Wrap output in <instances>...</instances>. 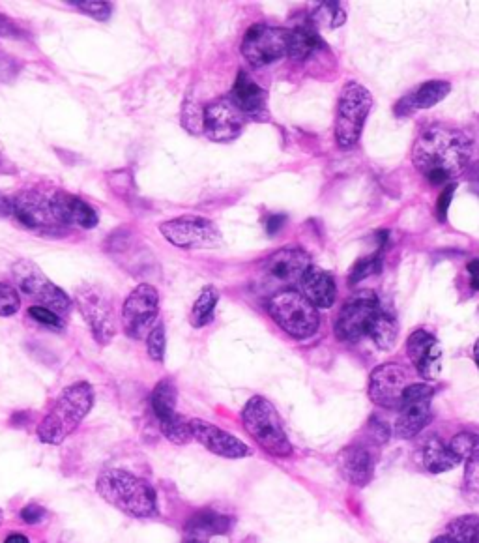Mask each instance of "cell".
Here are the masks:
<instances>
[{
	"instance_id": "cell-2",
	"label": "cell",
	"mask_w": 479,
	"mask_h": 543,
	"mask_svg": "<svg viewBox=\"0 0 479 543\" xmlns=\"http://www.w3.org/2000/svg\"><path fill=\"white\" fill-rule=\"evenodd\" d=\"M94 397L90 382L79 381L66 386L36 429L38 439L45 444L66 441L92 411Z\"/></svg>"
},
{
	"instance_id": "cell-12",
	"label": "cell",
	"mask_w": 479,
	"mask_h": 543,
	"mask_svg": "<svg viewBox=\"0 0 479 543\" xmlns=\"http://www.w3.org/2000/svg\"><path fill=\"white\" fill-rule=\"evenodd\" d=\"M160 315V293L154 285H137L122 306V330L131 339H143L150 334Z\"/></svg>"
},
{
	"instance_id": "cell-43",
	"label": "cell",
	"mask_w": 479,
	"mask_h": 543,
	"mask_svg": "<svg viewBox=\"0 0 479 543\" xmlns=\"http://www.w3.org/2000/svg\"><path fill=\"white\" fill-rule=\"evenodd\" d=\"M457 190V184H446V188L442 190V193L438 195V203H436V218L442 223L448 221V210H450L451 201H453V195Z\"/></svg>"
},
{
	"instance_id": "cell-23",
	"label": "cell",
	"mask_w": 479,
	"mask_h": 543,
	"mask_svg": "<svg viewBox=\"0 0 479 543\" xmlns=\"http://www.w3.org/2000/svg\"><path fill=\"white\" fill-rule=\"evenodd\" d=\"M451 92L450 81L444 79H431L421 83L420 87L412 90L407 96H403L395 105L397 117H408L420 109H431L436 103L446 100Z\"/></svg>"
},
{
	"instance_id": "cell-21",
	"label": "cell",
	"mask_w": 479,
	"mask_h": 543,
	"mask_svg": "<svg viewBox=\"0 0 479 543\" xmlns=\"http://www.w3.org/2000/svg\"><path fill=\"white\" fill-rule=\"evenodd\" d=\"M337 465L343 478L356 487H365L375 474V457L371 454V448L360 442L350 444L337 455Z\"/></svg>"
},
{
	"instance_id": "cell-41",
	"label": "cell",
	"mask_w": 479,
	"mask_h": 543,
	"mask_svg": "<svg viewBox=\"0 0 479 543\" xmlns=\"http://www.w3.org/2000/svg\"><path fill=\"white\" fill-rule=\"evenodd\" d=\"M29 317L34 323L42 324L49 330H57V332L64 330V319L57 313H53L51 309L32 306V308H29Z\"/></svg>"
},
{
	"instance_id": "cell-24",
	"label": "cell",
	"mask_w": 479,
	"mask_h": 543,
	"mask_svg": "<svg viewBox=\"0 0 479 543\" xmlns=\"http://www.w3.org/2000/svg\"><path fill=\"white\" fill-rule=\"evenodd\" d=\"M233 529V519L229 515L214 510H201L191 515L184 529V543H210L212 538L223 536Z\"/></svg>"
},
{
	"instance_id": "cell-11",
	"label": "cell",
	"mask_w": 479,
	"mask_h": 543,
	"mask_svg": "<svg viewBox=\"0 0 479 543\" xmlns=\"http://www.w3.org/2000/svg\"><path fill=\"white\" fill-rule=\"evenodd\" d=\"M12 216L19 225L36 235L60 236L66 231L51 210V195L42 191H19L12 197Z\"/></svg>"
},
{
	"instance_id": "cell-37",
	"label": "cell",
	"mask_w": 479,
	"mask_h": 543,
	"mask_svg": "<svg viewBox=\"0 0 479 543\" xmlns=\"http://www.w3.org/2000/svg\"><path fill=\"white\" fill-rule=\"evenodd\" d=\"M146 349H148V356L156 364H163L165 349H167V338H165V326L160 321L154 324V328L146 336Z\"/></svg>"
},
{
	"instance_id": "cell-20",
	"label": "cell",
	"mask_w": 479,
	"mask_h": 543,
	"mask_svg": "<svg viewBox=\"0 0 479 543\" xmlns=\"http://www.w3.org/2000/svg\"><path fill=\"white\" fill-rule=\"evenodd\" d=\"M407 354L425 381H435L442 371V347L435 334L416 330L407 341Z\"/></svg>"
},
{
	"instance_id": "cell-27",
	"label": "cell",
	"mask_w": 479,
	"mask_h": 543,
	"mask_svg": "<svg viewBox=\"0 0 479 543\" xmlns=\"http://www.w3.org/2000/svg\"><path fill=\"white\" fill-rule=\"evenodd\" d=\"M421 457H423V467L433 474L448 472L459 465V459L451 454L450 446L438 437H431L423 444Z\"/></svg>"
},
{
	"instance_id": "cell-53",
	"label": "cell",
	"mask_w": 479,
	"mask_h": 543,
	"mask_svg": "<svg viewBox=\"0 0 479 543\" xmlns=\"http://www.w3.org/2000/svg\"><path fill=\"white\" fill-rule=\"evenodd\" d=\"M472 190L476 195H479V175H474V182H472Z\"/></svg>"
},
{
	"instance_id": "cell-39",
	"label": "cell",
	"mask_w": 479,
	"mask_h": 543,
	"mask_svg": "<svg viewBox=\"0 0 479 543\" xmlns=\"http://www.w3.org/2000/svg\"><path fill=\"white\" fill-rule=\"evenodd\" d=\"M182 126L193 135L203 133L204 107H201L197 102H193V100H186L184 107H182Z\"/></svg>"
},
{
	"instance_id": "cell-18",
	"label": "cell",
	"mask_w": 479,
	"mask_h": 543,
	"mask_svg": "<svg viewBox=\"0 0 479 543\" xmlns=\"http://www.w3.org/2000/svg\"><path fill=\"white\" fill-rule=\"evenodd\" d=\"M51 210L66 231L72 227L94 229L100 221L94 206L87 203L85 199L68 193V191H53L51 193Z\"/></svg>"
},
{
	"instance_id": "cell-14",
	"label": "cell",
	"mask_w": 479,
	"mask_h": 543,
	"mask_svg": "<svg viewBox=\"0 0 479 543\" xmlns=\"http://www.w3.org/2000/svg\"><path fill=\"white\" fill-rule=\"evenodd\" d=\"M289 29L272 25H253L242 40V55L253 68H264L287 57Z\"/></svg>"
},
{
	"instance_id": "cell-9",
	"label": "cell",
	"mask_w": 479,
	"mask_h": 543,
	"mask_svg": "<svg viewBox=\"0 0 479 543\" xmlns=\"http://www.w3.org/2000/svg\"><path fill=\"white\" fill-rule=\"evenodd\" d=\"M160 233L180 250H216L223 244L218 225L203 216H180L160 223Z\"/></svg>"
},
{
	"instance_id": "cell-38",
	"label": "cell",
	"mask_w": 479,
	"mask_h": 543,
	"mask_svg": "<svg viewBox=\"0 0 479 543\" xmlns=\"http://www.w3.org/2000/svg\"><path fill=\"white\" fill-rule=\"evenodd\" d=\"M107 184H109L111 191H113L117 197H120V199H124V201H128L131 195H133V191H135L133 175H131L128 169H118V171L109 173V175H107Z\"/></svg>"
},
{
	"instance_id": "cell-15",
	"label": "cell",
	"mask_w": 479,
	"mask_h": 543,
	"mask_svg": "<svg viewBox=\"0 0 479 543\" xmlns=\"http://www.w3.org/2000/svg\"><path fill=\"white\" fill-rule=\"evenodd\" d=\"M408 371L397 362L375 367L369 377V399L380 407L395 411L401 407L405 390L410 386Z\"/></svg>"
},
{
	"instance_id": "cell-3",
	"label": "cell",
	"mask_w": 479,
	"mask_h": 543,
	"mask_svg": "<svg viewBox=\"0 0 479 543\" xmlns=\"http://www.w3.org/2000/svg\"><path fill=\"white\" fill-rule=\"evenodd\" d=\"M96 491L107 504L130 517L145 519L158 514L154 487L128 470H103L98 476Z\"/></svg>"
},
{
	"instance_id": "cell-13",
	"label": "cell",
	"mask_w": 479,
	"mask_h": 543,
	"mask_svg": "<svg viewBox=\"0 0 479 543\" xmlns=\"http://www.w3.org/2000/svg\"><path fill=\"white\" fill-rule=\"evenodd\" d=\"M435 396V388L427 382H412L405 390L401 407L397 409L395 420V435L399 439H414L418 437L425 426L431 422V403Z\"/></svg>"
},
{
	"instance_id": "cell-48",
	"label": "cell",
	"mask_w": 479,
	"mask_h": 543,
	"mask_svg": "<svg viewBox=\"0 0 479 543\" xmlns=\"http://www.w3.org/2000/svg\"><path fill=\"white\" fill-rule=\"evenodd\" d=\"M285 221H287V216H285V214H274V216H270V218H268V223H266L268 235H277V233L283 229Z\"/></svg>"
},
{
	"instance_id": "cell-51",
	"label": "cell",
	"mask_w": 479,
	"mask_h": 543,
	"mask_svg": "<svg viewBox=\"0 0 479 543\" xmlns=\"http://www.w3.org/2000/svg\"><path fill=\"white\" fill-rule=\"evenodd\" d=\"M4 543H30L29 538L27 536H23V534H10L8 538H6V542Z\"/></svg>"
},
{
	"instance_id": "cell-55",
	"label": "cell",
	"mask_w": 479,
	"mask_h": 543,
	"mask_svg": "<svg viewBox=\"0 0 479 543\" xmlns=\"http://www.w3.org/2000/svg\"><path fill=\"white\" fill-rule=\"evenodd\" d=\"M0 523H2V510H0Z\"/></svg>"
},
{
	"instance_id": "cell-6",
	"label": "cell",
	"mask_w": 479,
	"mask_h": 543,
	"mask_svg": "<svg viewBox=\"0 0 479 543\" xmlns=\"http://www.w3.org/2000/svg\"><path fill=\"white\" fill-rule=\"evenodd\" d=\"M373 109V96L358 81H347L339 94L335 115V143L352 148L362 137L365 120Z\"/></svg>"
},
{
	"instance_id": "cell-17",
	"label": "cell",
	"mask_w": 479,
	"mask_h": 543,
	"mask_svg": "<svg viewBox=\"0 0 479 543\" xmlns=\"http://www.w3.org/2000/svg\"><path fill=\"white\" fill-rule=\"evenodd\" d=\"M189 426H191L193 439L203 444L204 448L212 454L225 457V459H242L251 454V448L247 444L210 422L195 418V420H189Z\"/></svg>"
},
{
	"instance_id": "cell-31",
	"label": "cell",
	"mask_w": 479,
	"mask_h": 543,
	"mask_svg": "<svg viewBox=\"0 0 479 543\" xmlns=\"http://www.w3.org/2000/svg\"><path fill=\"white\" fill-rule=\"evenodd\" d=\"M446 536L453 543H479V517L478 515H463L453 519Z\"/></svg>"
},
{
	"instance_id": "cell-35",
	"label": "cell",
	"mask_w": 479,
	"mask_h": 543,
	"mask_svg": "<svg viewBox=\"0 0 479 543\" xmlns=\"http://www.w3.org/2000/svg\"><path fill=\"white\" fill-rule=\"evenodd\" d=\"M382 270V250L375 251L373 255H367L360 261H356V265L352 266L349 274L350 285H358L373 274H378Z\"/></svg>"
},
{
	"instance_id": "cell-52",
	"label": "cell",
	"mask_w": 479,
	"mask_h": 543,
	"mask_svg": "<svg viewBox=\"0 0 479 543\" xmlns=\"http://www.w3.org/2000/svg\"><path fill=\"white\" fill-rule=\"evenodd\" d=\"M474 362H476V366L479 369V338L476 341V345H474Z\"/></svg>"
},
{
	"instance_id": "cell-25",
	"label": "cell",
	"mask_w": 479,
	"mask_h": 543,
	"mask_svg": "<svg viewBox=\"0 0 479 543\" xmlns=\"http://www.w3.org/2000/svg\"><path fill=\"white\" fill-rule=\"evenodd\" d=\"M300 287L305 298L317 309H330L335 304L337 298V283L334 276L320 268V266H309L302 279Z\"/></svg>"
},
{
	"instance_id": "cell-8",
	"label": "cell",
	"mask_w": 479,
	"mask_h": 543,
	"mask_svg": "<svg viewBox=\"0 0 479 543\" xmlns=\"http://www.w3.org/2000/svg\"><path fill=\"white\" fill-rule=\"evenodd\" d=\"M15 285L21 293L29 296L40 308L51 309L62 319L72 311V298L60 289L57 283L45 276L44 270L32 261H19L12 268Z\"/></svg>"
},
{
	"instance_id": "cell-47",
	"label": "cell",
	"mask_w": 479,
	"mask_h": 543,
	"mask_svg": "<svg viewBox=\"0 0 479 543\" xmlns=\"http://www.w3.org/2000/svg\"><path fill=\"white\" fill-rule=\"evenodd\" d=\"M19 515H21V519H23L27 525H38V523H42L45 517H47V512H45V508H42L40 504L32 502V504H27Z\"/></svg>"
},
{
	"instance_id": "cell-45",
	"label": "cell",
	"mask_w": 479,
	"mask_h": 543,
	"mask_svg": "<svg viewBox=\"0 0 479 543\" xmlns=\"http://www.w3.org/2000/svg\"><path fill=\"white\" fill-rule=\"evenodd\" d=\"M0 38H12V40H23L27 38V32L21 29L17 23H15L12 17L8 15L0 14Z\"/></svg>"
},
{
	"instance_id": "cell-28",
	"label": "cell",
	"mask_w": 479,
	"mask_h": 543,
	"mask_svg": "<svg viewBox=\"0 0 479 543\" xmlns=\"http://www.w3.org/2000/svg\"><path fill=\"white\" fill-rule=\"evenodd\" d=\"M176 403H178V390H176L175 381L161 379L150 394V409L154 412L158 424L175 416Z\"/></svg>"
},
{
	"instance_id": "cell-54",
	"label": "cell",
	"mask_w": 479,
	"mask_h": 543,
	"mask_svg": "<svg viewBox=\"0 0 479 543\" xmlns=\"http://www.w3.org/2000/svg\"><path fill=\"white\" fill-rule=\"evenodd\" d=\"M433 543H453V542H451L450 538H448L446 534H442L440 538H436V540H433Z\"/></svg>"
},
{
	"instance_id": "cell-1",
	"label": "cell",
	"mask_w": 479,
	"mask_h": 543,
	"mask_svg": "<svg viewBox=\"0 0 479 543\" xmlns=\"http://www.w3.org/2000/svg\"><path fill=\"white\" fill-rule=\"evenodd\" d=\"M470 158V139L448 124L423 128L412 148V162L431 184H450L451 178L465 171Z\"/></svg>"
},
{
	"instance_id": "cell-29",
	"label": "cell",
	"mask_w": 479,
	"mask_h": 543,
	"mask_svg": "<svg viewBox=\"0 0 479 543\" xmlns=\"http://www.w3.org/2000/svg\"><path fill=\"white\" fill-rule=\"evenodd\" d=\"M397 334H399V324L392 313L382 306L375 323L369 330V338L373 339V343L380 351H392L397 343Z\"/></svg>"
},
{
	"instance_id": "cell-33",
	"label": "cell",
	"mask_w": 479,
	"mask_h": 543,
	"mask_svg": "<svg viewBox=\"0 0 479 543\" xmlns=\"http://www.w3.org/2000/svg\"><path fill=\"white\" fill-rule=\"evenodd\" d=\"M161 433L165 435L167 441L173 444H188L193 435H191V426L189 420H186L182 414L176 412L175 416H171L169 420L160 422Z\"/></svg>"
},
{
	"instance_id": "cell-10",
	"label": "cell",
	"mask_w": 479,
	"mask_h": 543,
	"mask_svg": "<svg viewBox=\"0 0 479 543\" xmlns=\"http://www.w3.org/2000/svg\"><path fill=\"white\" fill-rule=\"evenodd\" d=\"M382 309L380 298L373 291H356L339 311L335 334L341 341L356 343L369 336V330Z\"/></svg>"
},
{
	"instance_id": "cell-42",
	"label": "cell",
	"mask_w": 479,
	"mask_h": 543,
	"mask_svg": "<svg viewBox=\"0 0 479 543\" xmlns=\"http://www.w3.org/2000/svg\"><path fill=\"white\" fill-rule=\"evenodd\" d=\"M21 70H23L21 60L6 51H0V83H12L19 77Z\"/></svg>"
},
{
	"instance_id": "cell-32",
	"label": "cell",
	"mask_w": 479,
	"mask_h": 543,
	"mask_svg": "<svg viewBox=\"0 0 479 543\" xmlns=\"http://www.w3.org/2000/svg\"><path fill=\"white\" fill-rule=\"evenodd\" d=\"M347 21V14L341 10L337 2H322L315 12L311 14V23L317 27H326V29H337Z\"/></svg>"
},
{
	"instance_id": "cell-44",
	"label": "cell",
	"mask_w": 479,
	"mask_h": 543,
	"mask_svg": "<svg viewBox=\"0 0 479 543\" xmlns=\"http://www.w3.org/2000/svg\"><path fill=\"white\" fill-rule=\"evenodd\" d=\"M465 489L470 495L479 497V454L466 461Z\"/></svg>"
},
{
	"instance_id": "cell-22",
	"label": "cell",
	"mask_w": 479,
	"mask_h": 543,
	"mask_svg": "<svg viewBox=\"0 0 479 543\" xmlns=\"http://www.w3.org/2000/svg\"><path fill=\"white\" fill-rule=\"evenodd\" d=\"M311 266L309 253L300 246H285L281 250L274 251L266 261V272L277 281H298L302 279L307 268Z\"/></svg>"
},
{
	"instance_id": "cell-4",
	"label": "cell",
	"mask_w": 479,
	"mask_h": 543,
	"mask_svg": "<svg viewBox=\"0 0 479 543\" xmlns=\"http://www.w3.org/2000/svg\"><path fill=\"white\" fill-rule=\"evenodd\" d=\"M242 424L247 435L272 457H289L292 444L279 420L276 407L262 396H253L242 411Z\"/></svg>"
},
{
	"instance_id": "cell-46",
	"label": "cell",
	"mask_w": 479,
	"mask_h": 543,
	"mask_svg": "<svg viewBox=\"0 0 479 543\" xmlns=\"http://www.w3.org/2000/svg\"><path fill=\"white\" fill-rule=\"evenodd\" d=\"M367 429H369V437H371L373 444H386L390 439V427L386 426V422H380L377 418H373L369 422Z\"/></svg>"
},
{
	"instance_id": "cell-50",
	"label": "cell",
	"mask_w": 479,
	"mask_h": 543,
	"mask_svg": "<svg viewBox=\"0 0 479 543\" xmlns=\"http://www.w3.org/2000/svg\"><path fill=\"white\" fill-rule=\"evenodd\" d=\"M12 216V197L0 191V218H10Z\"/></svg>"
},
{
	"instance_id": "cell-16",
	"label": "cell",
	"mask_w": 479,
	"mask_h": 543,
	"mask_svg": "<svg viewBox=\"0 0 479 543\" xmlns=\"http://www.w3.org/2000/svg\"><path fill=\"white\" fill-rule=\"evenodd\" d=\"M246 122L231 96H221L204 107L203 133L214 143H231L242 133Z\"/></svg>"
},
{
	"instance_id": "cell-19",
	"label": "cell",
	"mask_w": 479,
	"mask_h": 543,
	"mask_svg": "<svg viewBox=\"0 0 479 543\" xmlns=\"http://www.w3.org/2000/svg\"><path fill=\"white\" fill-rule=\"evenodd\" d=\"M231 100L236 103L240 113L246 117V120L253 122H268L270 120V105H268V92L259 87L251 75L240 70L236 75L233 90H231Z\"/></svg>"
},
{
	"instance_id": "cell-34",
	"label": "cell",
	"mask_w": 479,
	"mask_h": 543,
	"mask_svg": "<svg viewBox=\"0 0 479 543\" xmlns=\"http://www.w3.org/2000/svg\"><path fill=\"white\" fill-rule=\"evenodd\" d=\"M451 454L455 455L461 461H468L472 457H476L479 454V435L478 433H470V431H463L459 435H455L451 439L450 444Z\"/></svg>"
},
{
	"instance_id": "cell-26",
	"label": "cell",
	"mask_w": 479,
	"mask_h": 543,
	"mask_svg": "<svg viewBox=\"0 0 479 543\" xmlns=\"http://www.w3.org/2000/svg\"><path fill=\"white\" fill-rule=\"evenodd\" d=\"M326 49V44L322 42L319 32L315 29V25L302 23L294 29H289V45H287V57L292 60L309 59L313 53Z\"/></svg>"
},
{
	"instance_id": "cell-30",
	"label": "cell",
	"mask_w": 479,
	"mask_h": 543,
	"mask_svg": "<svg viewBox=\"0 0 479 543\" xmlns=\"http://www.w3.org/2000/svg\"><path fill=\"white\" fill-rule=\"evenodd\" d=\"M219 293L216 287H204L199 298L195 300L191 313H189V323L193 328H203L214 321L216 308H218Z\"/></svg>"
},
{
	"instance_id": "cell-40",
	"label": "cell",
	"mask_w": 479,
	"mask_h": 543,
	"mask_svg": "<svg viewBox=\"0 0 479 543\" xmlns=\"http://www.w3.org/2000/svg\"><path fill=\"white\" fill-rule=\"evenodd\" d=\"M21 309V296L15 287L0 281V317H12Z\"/></svg>"
},
{
	"instance_id": "cell-36",
	"label": "cell",
	"mask_w": 479,
	"mask_h": 543,
	"mask_svg": "<svg viewBox=\"0 0 479 543\" xmlns=\"http://www.w3.org/2000/svg\"><path fill=\"white\" fill-rule=\"evenodd\" d=\"M70 6L100 23H105L113 14V4L102 2V0H75V2H70Z\"/></svg>"
},
{
	"instance_id": "cell-49",
	"label": "cell",
	"mask_w": 479,
	"mask_h": 543,
	"mask_svg": "<svg viewBox=\"0 0 479 543\" xmlns=\"http://www.w3.org/2000/svg\"><path fill=\"white\" fill-rule=\"evenodd\" d=\"M468 274H470V285L474 291L479 293V259H472L468 266H466Z\"/></svg>"
},
{
	"instance_id": "cell-5",
	"label": "cell",
	"mask_w": 479,
	"mask_h": 543,
	"mask_svg": "<svg viewBox=\"0 0 479 543\" xmlns=\"http://www.w3.org/2000/svg\"><path fill=\"white\" fill-rule=\"evenodd\" d=\"M268 313L274 323L294 339H309L320 326L319 309L304 294L294 289H283L268 302Z\"/></svg>"
},
{
	"instance_id": "cell-7",
	"label": "cell",
	"mask_w": 479,
	"mask_h": 543,
	"mask_svg": "<svg viewBox=\"0 0 479 543\" xmlns=\"http://www.w3.org/2000/svg\"><path fill=\"white\" fill-rule=\"evenodd\" d=\"M75 306L88 324L92 338L100 347L109 345L117 336L118 323L113 298L100 285L87 283L75 291Z\"/></svg>"
}]
</instances>
